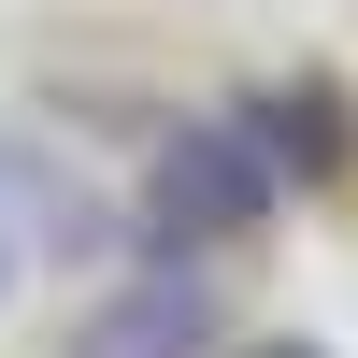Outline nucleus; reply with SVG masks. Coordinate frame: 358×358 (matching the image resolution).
Returning a JSON list of instances; mask_svg holds the SVG:
<instances>
[{"instance_id":"nucleus-2","label":"nucleus","mask_w":358,"mask_h":358,"mask_svg":"<svg viewBox=\"0 0 358 358\" xmlns=\"http://www.w3.org/2000/svg\"><path fill=\"white\" fill-rule=\"evenodd\" d=\"M229 315H215V273L201 258H143V273H115L101 301H72V344L57 358H215Z\"/></svg>"},{"instance_id":"nucleus-3","label":"nucleus","mask_w":358,"mask_h":358,"mask_svg":"<svg viewBox=\"0 0 358 358\" xmlns=\"http://www.w3.org/2000/svg\"><path fill=\"white\" fill-rule=\"evenodd\" d=\"M15 273H29V244H15V215H0V301H15Z\"/></svg>"},{"instance_id":"nucleus-1","label":"nucleus","mask_w":358,"mask_h":358,"mask_svg":"<svg viewBox=\"0 0 358 358\" xmlns=\"http://www.w3.org/2000/svg\"><path fill=\"white\" fill-rule=\"evenodd\" d=\"M287 201V158L258 115H201V129H172L158 158H143V258H229L258 244Z\"/></svg>"},{"instance_id":"nucleus-4","label":"nucleus","mask_w":358,"mask_h":358,"mask_svg":"<svg viewBox=\"0 0 358 358\" xmlns=\"http://www.w3.org/2000/svg\"><path fill=\"white\" fill-rule=\"evenodd\" d=\"M244 358H315V344H244Z\"/></svg>"}]
</instances>
